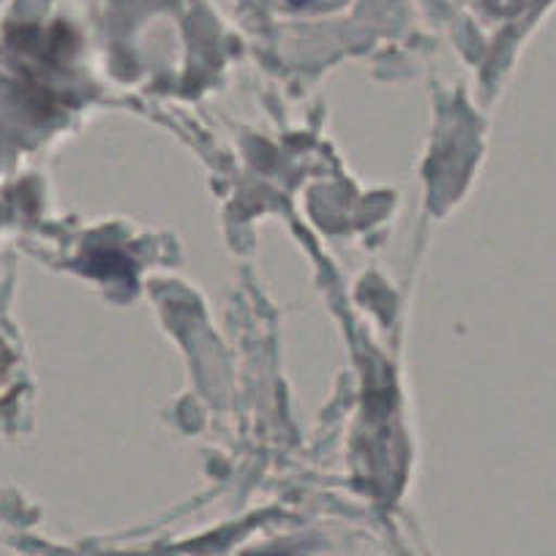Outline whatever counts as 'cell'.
Instances as JSON below:
<instances>
[{
	"mask_svg": "<svg viewBox=\"0 0 556 556\" xmlns=\"http://www.w3.org/2000/svg\"><path fill=\"white\" fill-rule=\"evenodd\" d=\"M292 3H295V7H303V3H308V0H292Z\"/></svg>",
	"mask_w": 556,
	"mask_h": 556,
	"instance_id": "obj_1",
	"label": "cell"
}]
</instances>
